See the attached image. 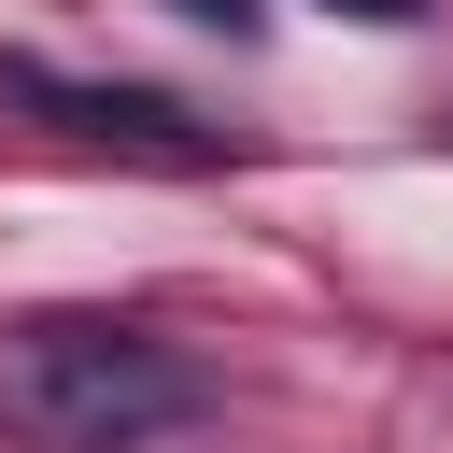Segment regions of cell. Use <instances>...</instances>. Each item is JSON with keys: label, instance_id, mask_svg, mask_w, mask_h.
I'll return each instance as SVG.
<instances>
[{"label": "cell", "instance_id": "cell-4", "mask_svg": "<svg viewBox=\"0 0 453 453\" xmlns=\"http://www.w3.org/2000/svg\"><path fill=\"white\" fill-rule=\"evenodd\" d=\"M170 14H198V28H255V0H170Z\"/></svg>", "mask_w": 453, "mask_h": 453}, {"label": "cell", "instance_id": "cell-2", "mask_svg": "<svg viewBox=\"0 0 453 453\" xmlns=\"http://www.w3.org/2000/svg\"><path fill=\"white\" fill-rule=\"evenodd\" d=\"M0 99H28L57 142H99V156H142V170H212V127L142 99V85H71V71H0Z\"/></svg>", "mask_w": 453, "mask_h": 453}, {"label": "cell", "instance_id": "cell-1", "mask_svg": "<svg viewBox=\"0 0 453 453\" xmlns=\"http://www.w3.org/2000/svg\"><path fill=\"white\" fill-rule=\"evenodd\" d=\"M184 411H198V368L113 311H42L0 340V425L28 453H142Z\"/></svg>", "mask_w": 453, "mask_h": 453}, {"label": "cell", "instance_id": "cell-3", "mask_svg": "<svg viewBox=\"0 0 453 453\" xmlns=\"http://www.w3.org/2000/svg\"><path fill=\"white\" fill-rule=\"evenodd\" d=\"M326 14H354V28H425V0H326Z\"/></svg>", "mask_w": 453, "mask_h": 453}]
</instances>
